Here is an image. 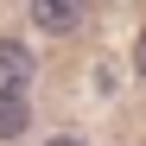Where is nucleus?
Here are the masks:
<instances>
[{
    "label": "nucleus",
    "mask_w": 146,
    "mask_h": 146,
    "mask_svg": "<svg viewBox=\"0 0 146 146\" xmlns=\"http://www.w3.org/2000/svg\"><path fill=\"white\" fill-rule=\"evenodd\" d=\"M26 13H32V26H38V32H57V38H64V32H76V26H83L89 0H32Z\"/></svg>",
    "instance_id": "obj_1"
},
{
    "label": "nucleus",
    "mask_w": 146,
    "mask_h": 146,
    "mask_svg": "<svg viewBox=\"0 0 146 146\" xmlns=\"http://www.w3.org/2000/svg\"><path fill=\"white\" fill-rule=\"evenodd\" d=\"M38 76V64L26 44H13V38H0V95H26V83Z\"/></svg>",
    "instance_id": "obj_2"
},
{
    "label": "nucleus",
    "mask_w": 146,
    "mask_h": 146,
    "mask_svg": "<svg viewBox=\"0 0 146 146\" xmlns=\"http://www.w3.org/2000/svg\"><path fill=\"white\" fill-rule=\"evenodd\" d=\"M26 95H0V140H19V133H26Z\"/></svg>",
    "instance_id": "obj_3"
},
{
    "label": "nucleus",
    "mask_w": 146,
    "mask_h": 146,
    "mask_svg": "<svg viewBox=\"0 0 146 146\" xmlns=\"http://www.w3.org/2000/svg\"><path fill=\"white\" fill-rule=\"evenodd\" d=\"M133 70L146 76V32H140V44H133Z\"/></svg>",
    "instance_id": "obj_4"
},
{
    "label": "nucleus",
    "mask_w": 146,
    "mask_h": 146,
    "mask_svg": "<svg viewBox=\"0 0 146 146\" xmlns=\"http://www.w3.org/2000/svg\"><path fill=\"white\" fill-rule=\"evenodd\" d=\"M44 146H83L76 133H51V140H44Z\"/></svg>",
    "instance_id": "obj_5"
}]
</instances>
